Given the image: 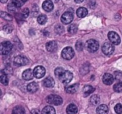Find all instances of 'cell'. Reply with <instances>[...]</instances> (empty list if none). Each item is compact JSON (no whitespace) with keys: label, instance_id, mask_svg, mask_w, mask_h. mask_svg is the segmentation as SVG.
<instances>
[{"label":"cell","instance_id":"31","mask_svg":"<svg viewBox=\"0 0 122 114\" xmlns=\"http://www.w3.org/2000/svg\"><path fill=\"white\" fill-rule=\"evenodd\" d=\"M114 91L116 92H118V93H122V82H119V83H117L114 85Z\"/></svg>","mask_w":122,"mask_h":114},{"label":"cell","instance_id":"8","mask_svg":"<svg viewBox=\"0 0 122 114\" xmlns=\"http://www.w3.org/2000/svg\"><path fill=\"white\" fill-rule=\"evenodd\" d=\"M73 19H74L73 14L70 11H66L62 14L61 17V21L64 24H69L72 21Z\"/></svg>","mask_w":122,"mask_h":114},{"label":"cell","instance_id":"15","mask_svg":"<svg viewBox=\"0 0 122 114\" xmlns=\"http://www.w3.org/2000/svg\"><path fill=\"white\" fill-rule=\"evenodd\" d=\"M34 72L31 69H26L22 74V77L26 81L31 80L34 78Z\"/></svg>","mask_w":122,"mask_h":114},{"label":"cell","instance_id":"2","mask_svg":"<svg viewBox=\"0 0 122 114\" xmlns=\"http://www.w3.org/2000/svg\"><path fill=\"white\" fill-rule=\"evenodd\" d=\"M13 48V45L10 41H4L1 42L0 45V51L2 55H7L9 54Z\"/></svg>","mask_w":122,"mask_h":114},{"label":"cell","instance_id":"27","mask_svg":"<svg viewBox=\"0 0 122 114\" xmlns=\"http://www.w3.org/2000/svg\"><path fill=\"white\" fill-rule=\"evenodd\" d=\"M67 29H68V32H69V34H74L76 33L78 28H77V26H76V24H71V25L69 26V27H68Z\"/></svg>","mask_w":122,"mask_h":114},{"label":"cell","instance_id":"29","mask_svg":"<svg viewBox=\"0 0 122 114\" xmlns=\"http://www.w3.org/2000/svg\"><path fill=\"white\" fill-rule=\"evenodd\" d=\"M1 16L4 19L7 20V21H11L12 20L11 15H10L9 14H8L6 12H4V11H1Z\"/></svg>","mask_w":122,"mask_h":114},{"label":"cell","instance_id":"42","mask_svg":"<svg viewBox=\"0 0 122 114\" xmlns=\"http://www.w3.org/2000/svg\"><path fill=\"white\" fill-rule=\"evenodd\" d=\"M52 1H55V2H58V1H59V0H52Z\"/></svg>","mask_w":122,"mask_h":114},{"label":"cell","instance_id":"30","mask_svg":"<svg viewBox=\"0 0 122 114\" xmlns=\"http://www.w3.org/2000/svg\"><path fill=\"white\" fill-rule=\"evenodd\" d=\"M64 71H65V70H64L63 68H61V67H58V68H56V69H55L54 74H55L56 76L59 79V78L61 76V75L64 73Z\"/></svg>","mask_w":122,"mask_h":114},{"label":"cell","instance_id":"39","mask_svg":"<svg viewBox=\"0 0 122 114\" xmlns=\"http://www.w3.org/2000/svg\"><path fill=\"white\" fill-rule=\"evenodd\" d=\"M30 114H41V113L39 109H33V110H31Z\"/></svg>","mask_w":122,"mask_h":114},{"label":"cell","instance_id":"3","mask_svg":"<svg viewBox=\"0 0 122 114\" xmlns=\"http://www.w3.org/2000/svg\"><path fill=\"white\" fill-rule=\"evenodd\" d=\"M99 42L94 39H89L86 43V48L89 52H95L99 49Z\"/></svg>","mask_w":122,"mask_h":114},{"label":"cell","instance_id":"10","mask_svg":"<svg viewBox=\"0 0 122 114\" xmlns=\"http://www.w3.org/2000/svg\"><path fill=\"white\" fill-rule=\"evenodd\" d=\"M28 59L23 56H17L14 58V64L16 66H25L28 64Z\"/></svg>","mask_w":122,"mask_h":114},{"label":"cell","instance_id":"35","mask_svg":"<svg viewBox=\"0 0 122 114\" xmlns=\"http://www.w3.org/2000/svg\"><path fill=\"white\" fill-rule=\"evenodd\" d=\"M55 32L57 34H61L64 32V27L61 25H57L55 26Z\"/></svg>","mask_w":122,"mask_h":114},{"label":"cell","instance_id":"34","mask_svg":"<svg viewBox=\"0 0 122 114\" xmlns=\"http://www.w3.org/2000/svg\"><path fill=\"white\" fill-rule=\"evenodd\" d=\"M114 111L117 114H122V105L120 104H118L114 107Z\"/></svg>","mask_w":122,"mask_h":114},{"label":"cell","instance_id":"14","mask_svg":"<svg viewBox=\"0 0 122 114\" xmlns=\"http://www.w3.org/2000/svg\"><path fill=\"white\" fill-rule=\"evenodd\" d=\"M57 43L55 41H49L46 44V48L48 51L49 52H54L57 49Z\"/></svg>","mask_w":122,"mask_h":114},{"label":"cell","instance_id":"38","mask_svg":"<svg viewBox=\"0 0 122 114\" xmlns=\"http://www.w3.org/2000/svg\"><path fill=\"white\" fill-rule=\"evenodd\" d=\"M2 72L4 73L5 74H11L12 73V69L10 68V67H7V68L5 69V70L2 71Z\"/></svg>","mask_w":122,"mask_h":114},{"label":"cell","instance_id":"40","mask_svg":"<svg viewBox=\"0 0 122 114\" xmlns=\"http://www.w3.org/2000/svg\"><path fill=\"white\" fill-rule=\"evenodd\" d=\"M74 1H75V2H76V3L79 4V3L83 2V1H84V0H74Z\"/></svg>","mask_w":122,"mask_h":114},{"label":"cell","instance_id":"6","mask_svg":"<svg viewBox=\"0 0 122 114\" xmlns=\"http://www.w3.org/2000/svg\"><path fill=\"white\" fill-rule=\"evenodd\" d=\"M72 79H73V74L71 72L69 71H64V73L59 78V79L63 84H69L72 80Z\"/></svg>","mask_w":122,"mask_h":114},{"label":"cell","instance_id":"7","mask_svg":"<svg viewBox=\"0 0 122 114\" xmlns=\"http://www.w3.org/2000/svg\"><path fill=\"white\" fill-rule=\"evenodd\" d=\"M108 38L111 43H112L114 45H118L121 42V39L119 34L114 31H110L108 34Z\"/></svg>","mask_w":122,"mask_h":114},{"label":"cell","instance_id":"1","mask_svg":"<svg viewBox=\"0 0 122 114\" xmlns=\"http://www.w3.org/2000/svg\"><path fill=\"white\" fill-rule=\"evenodd\" d=\"M46 102L49 104H53L55 106H59L62 104L63 99L61 96L57 95H49L46 97Z\"/></svg>","mask_w":122,"mask_h":114},{"label":"cell","instance_id":"22","mask_svg":"<svg viewBox=\"0 0 122 114\" xmlns=\"http://www.w3.org/2000/svg\"><path fill=\"white\" fill-rule=\"evenodd\" d=\"M87 14H88V10L84 7H80L76 11V14L80 18L85 17L87 15Z\"/></svg>","mask_w":122,"mask_h":114},{"label":"cell","instance_id":"17","mask_svg":"<svg viewBox=\"0 0 122 114\" xmlns=\"http://www.w3.org/2000/svg\"><path fill=\"white\" fill-rule=\"evenodd\" d=\"M97 113L98 114H108L109 113V108L107 105L102 104L97 107Z\"/></svg>","mask_w":122,"mask_h":114},{"label":"cell","instance_id":"4","mask_svg":"<svg viewBox=\"0 0 122 114\" xmlns=\"http://www.w3.org/2000/svg\"><path fill=\"white\" fill-rule=\"evenodd\" d=\"M61 56L66 60H70L74 56V51L71 47H66L61 51Z\"/></svg>","mask_w":122,"mask_h":114},{"label":"cell","instance_id":"41","mask_svg":"<svg viewBox=\"0 0 122 114\" xmlns=\"http://www.w3.org/2000/svg\"><path fill=\"white\" fill-rule=\"evenodd\" d=\"M0 1H1V3H6L8 0H0Z\"/></svg>","mask_w":122,"mask_h":114},{"label":"cell","instance_id":"12","mask_svg":"<svg viewBox=\"0 0 122 114\" xmlns=\"http://www.w3.org/2000/svg\"><path fill=\"white\" fill-rule=\"evenodd\" d=\"M42 8L44 11L49 12L51 11L54 9V4L51 0H46L42 4Z\"/></svg>","mask_w":122,"mask_h":114},{"label":"cell","instance_id":"23","mask_svg":"<svg viewBox=\"0 0 122 114\" xmlns=\"http://www.w3.org/2000/svg\"><path fill=\"white\" fill-rule=\"evenodd\" d=\"M41 114H56V111L54 107L51 106H47L43 109Z\"/></svg>","mask_w":122,"mask_h":114},{"label":"cell","instance_id":"28","mask_svg":"<svg viewBox=\"0 0 122 114\" xmlns=\"http://www.w3.org/2000/svg\"><path fill=\"white\" fill-rule=\"evenodd\" d=\"M0 81L3 85H5V86L8 85V83H9V79L6 76V74H4L2 71H1V75L0 76Z\"/></svg>","mask_w":122,"mask_h":114},{"label":"cell","instance_id":"19","mask_svg":"<svg viewBox=\"0 0 122 114\" xmlns=\"http://www.w3.org/2000/svg\"><path fill=\"white\" fill-rule=\"evenodd\" d=\"M38 89H39V86L35 82H31L29 84V85L27 86V90L30 93H35L36 91H37Z\"/></svg>","mask_w":122,"mask_h":114},{"label":"cell","instance_id":"9","mask_svg":"<svg viewBox=\"0 0 122 114\" xmlns=\"http://www.w3.org/2000/svg\"><path fill=\"white\" fill-rule=\"evenodd\" d=\"M33 72H34V76L36 78L41 79L43 76H44V75L46 74V69H44V67H43L41 66H38L34 68Z\"/></svg>","mask_w":122,"mask_h":114},{"label":"cell","instance_id":"37","mask_svg":"<svg viewBox=\"0 0 122 114\" xmlns=\"http://www.w3.org/2000/svg\"><path fill=\"white\" fill-rule=\"evenodd\" d=\"M29 14V11L27 8H25L24 9H23L22 11V13H21V15H22V17L24 18H26Z\"/></svg>","mask_w":122,"mask_h":114},{"label":"cell","instance_id":"18","mask_svg":"<svg viewBox=\"0 0 122 114\" xmlns=\"http://www.w3.org/2000/svg\"><path fill=\"white\" fill-rule=\"evenodd\" d=\"M78 89H79V84H73V85L67 86L65 89V90H66V93L70 94H73L77 91Z\"/></svg>","mask_w":122,"mask_h":114},{"label":"cell","instance_id":"5","mask_svg":"<svg viewBox=\"0 0 122 114\" xmlns=\"http://www.w3.org/2000/svg\"><path fill=\"white\" fill-rule=\"evenodd\" d=\"M102 51L107 56L112 55L114 51V44L111 42H106L102 46Z\"/></svg>","mask_w":122,"mask_h":114},{"label":"cell","instance_id":"13","mask_svg":"<svg viewBox=\"0 0 122 114\" xmlns=\"http://www.w3.org/2000/svg\"><path fill=\"white\" fill-rule=\"evenodd\" d=\"M102 80H103V82H104V84H106V85H111V84H113L114 78L110 74H105L103 76Z\"/></svg>","mask_w":122,"mask_h":114},{"label":"cell","instance_id":"20","mask_svg":"<svg viewBox=\"0 0 122 114\" xmlns=\"http://www.w3.org/2000/svg\"><path fill=\"white\" fill-rule=\"evenodd\" d=\"M94 91V88L92 86L87 85L85 86L83 89V93H84V96H89L91 94H92Z\"/></svg>","mask_w":122,"mask_h":114},{"label":"cell","instance_id":"11","mask_svg":"<svg viewBox=\"0 0 122 114\" xmlns=\"http://www.w3.org/2000/svg\"><path fill=\"white\" fill-rule=\"evenodd\" d=\"M21 4L19 0H11V2L8 4V9L10 11L15 12L21 7Z\"/></svg>","mask_w":122,"mask_h":114},{"label":"cell","instance_id":"16","mask_svg":"<svg viewBox=\"0 0 122 114\" xmlns=\"http://www.w3.org/2000/svg\"><path fill=\"white\" fill-rule=\"evenodd\" d=\"M43 84L46 88H52L54 86V80L51 77H46L43 81Z\"/></svg>","mask_w":122,"mask_h":114},{"label":"cell","instance_id":"25","mask_svg":"<svg viewBox=\"0 0 122 114\" xmlns=\"http://www.w3.org/2000/svg\"><path fill=\"white\" fill-rule=\"evenodd\" d=\"M100 102V98L99 97V96L97 95H94L91 97L90 99V103L93 105V106H97L99 104Z\"/></svg>","mask_w":122,"mask_h":114},{"label":"cell","instance_id":"26","mask_svg":"<svg viewBox=\"0 0 122 114\" xmlns=\"http://www.w3.org/2000/svg\"><path fill=\"white\" fill-rule=\"evenodd\" d=\"M37 21H38V23L39 24H41V25L46 24V21H47V17H46V16L44 15V14H40L38 16V18H37Z\"/></svg>","mask_w":122,"mask_h":114},{"label":"cell","instance_id":"24","mask_svg":"<svg viewBox=\"0 0 122 114\" xmlns=\"http://www.w3.org/2000/svg\"><path fill=\"white\" fill-rule=\"evenodd\" d=\"M11 114H25V111L24 109L20 106H17L16 107H14L12 110V113Z\"/></svg>","mask_w":122,"mask_h":114},{"label":"cell","instance_id":"36","mask_svg":"<svg viewBox=\"0 0 122 114\" xmlns=\"http://www.w3.org/2000/svg\"><path fill=\"white\" fill-rule=\"evenodd\" d=\"M3 29H4V31L7 32V33H11L12 31V30H13V27L9 24H7V25L4 26Z\"/></svg>","mask_w":122,"mask_h":114},{"label":"cell","instance_id":"32","mask_svg":"<svg viewBox=\"0 0 122 114\" xmlns=\"http://www.w3.org/2000/svg\"><path fill=\"white\" fill-rule=\"evenodd\" d=\"M114 78L116 80L119 81H122V71H117L114 72Z\"/></svg>","mask_w":122,"mask_h":114},{"label":"cell","instance_id":"43","mask_svg":"<svg viewBox=\"0 0 122 114\" xmlns=\"http://www.w3.org/2000/svg\"><path fill=\"white\" fill-rule=\"evenodd\" d=\"M21 1H23V2H25V1H27V0H21Z\"/></svg>","mask_w":122,"mask_h":114},{"label":"cell","instance_id":"21","mask_svg":"<svg viewBox=\"0 0 122 114\" xmlns=\"http://www.w3.org/2000/svg\"><path fill=\"white\" fill-rule=\"evenodd\" d=\"M78 112V109L76 105L71 104H69L66 108V113L68 114H76Z\"/></svg>","mask_w":122,"mask_h":114},{"label":"cell","instance_id":"33","mask_svg":"<svg viewBox=\"0 0 122 114\" xmlns=\"http://www.w3.org/2000/svg\"><path fill=\"white\" fill-rule=\"evenodd\" d=\"M76 49L78 51H81L84 49V44L81 41H78L76 44Z\"/></svg>","mask_w":122,"mask_h":114}]
</instances>
